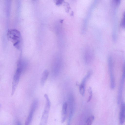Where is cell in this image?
Instances as JSON below:
<instances>
[{
  "label": "cell",
  "instance_id": "8",
  "mask_svg": "<svg viewBox=\"0 0 125 125\" xmlns=\"http://www.w3.org/2000/svg\"><path fill=\"white\" fill-rule=\"evenodd\" d=\"M119 119L120 124H123L125 120V103L123 102L121 104Z\"/></svg>",
  "mask_w": 125,
  "mask_h": 125
},
{
  "label": "cell",
  "instance_id": "14",
  "mask_svg": "<svg viewBox=\"0 0 125 125\" xmlns=\"http://www.w3.org/2000/svg\"><path fill=\"white\" fill-rule=\"evenodd\" d=\"M17 125H21V123L19 122L17 123Z\"/></svg>",
  "mask_w": 125,
  "mask_h": 125
},
{
  "label": "cell",
  "instance_id": "13",
  "mask_svg": "<svg viewBox=\"0 0 125 125\" xmlns=\"http://www.w3.org/2000/svg\"><path fill=\"white\" fill-rule=\"evenodd\" d=\"M88 91L90 95L87 100V102H89L91 100L92 96V90L91 87H89L88 89Z\"/></svg>",
  "mask_w": 125,
  "mask_h": 125
},
{
  "label": "cell",
  "instance_id": "3",
  "mask_svg": "<svg viewBox=\"0 0 125 125\" xmlns=\"http://www.w3.org/2000/svg\"><path fill=\"white\" fill-rule=\"evenodd\" d=\"M23 72L21 68L17 67V68L13 76L12 83L11 95H13L19 83L21 75Z\"/></svg>",
  "mask_w": 125,
  "mask_h": 125
},
{
  "label": "cell",
  "instance_id": "9",
  "mask_svg": "<svg viewBox=\"0 0 125 125\" xmlns=\"http://www.w3.org/2000/svg\"><path fill=\"white\" fill-rule=\"evenodd\" d=\"M67 104L65 102L63 104L62 110V123H64L65 120L67 116Z\"/></svg>",
  "mask_w": 125,
  "mask_h": 125
},
{
  "label": "cell",
  "instance_id": "6",
  "mask_svg": "<svg viewBox=\"0 0 125 125\" xmlns=\"http://www.w3.org/2000/svg\"><path fill=\"white\" fill-rule=\"evenodd\" d=\"M38 101L37 99H35L33 101L28 116L26 121L24 125H30L34 112L38 106Z\"/></svg>",
  "mask_w": 125,
  "mask_h": 125
},
{
  "label": "cell",
  "instance_id": "10",
  "mask_svg": "<svg viewBox=\"0 0 125 125\" xmlns=\"http://www.w3.org/2000/svg\"><path fill=\"white\" fill-rule=\"evenodd\" d=\"M49 73V71L46 70H44L42 73L40 81L41 84L42 86H43L44 85L48 76Z\"/></svg>",
  "mask_w": 125,
  "mask_h": 125
},
{
  "label": "cell",
  "instance_id": "4",
  "mask_svg": "<svg viewBox=\"0 0 125 125\" xmlns=\"http://www.w3.org/2000/svg\"><path fill=\"white\" fill-rule=\"evenodd\" d=\"M108 70L110 74V87L111 89H114L115 87V79L113 72V63L112 57H110L108 60Z\"/></svg>",
  "mask_w": 125,
  "mask_h": 125
},
{
  "label": "cell",
  "instance_id": "7",
  "mask_svg": "<svg viewBox=\"0 0 125 125\" xmlns=\"http://www.w3.org/2000/svg\"><path fill=\"white\" fill-rule=\"evenodd\" d=\"M92 74V71H89L87 74L83 78L81 84L79 85V92L82 95H83L84 94L85 86L86 81L90 77Z\"/></svg>",
  "mask_w": 125,
  "mask_h": 125
},
{
  "label": "cell",
  "instance_id": "2",
  "mask_svg": "<svg viewBox=\"0 0 125 125\" xmlns=\"http://www.w3.org/2000/svg\"><path fill=\"white\" fill-rule=\"evenodd\" d=\"M44 97L46 100V104L40 125H46L51 106L50 101L48 95H45Z\"/></svg>",
  "mask_w": 125,
  "mask_h": 125
},
{
  "label": "cell",
  "instance_id": "5",
  "mask_svg": "<svg viewBox=\"0 0 125 125\" xmlns=\"http://www.w3.org/2000/svg\"><path fill=\"white\" fill-rule=\"evenodd\" d=\"M125 82V63L123 67L122 75L120 82L119 86L117 98V103L118 104H120L121 102L122 96L123 89Z\"/></svg>",
  "mask_w": 125,
  "mask_h": 125
},
{
  "label": "cell",
  "instance_id": "1",
  "mask_svg": "<svg viewBox=\"0 0 125 125\" xmlns=\"http://www.w3.org/2000/svg\"><path fill=\"white\" fill-rule=\"evenodd\" d=\"M7 36L8 40L13 44V46L19 49L21 45V33L16 29H11L7 32Z\"/></svg>",
  "mask_w": 125,
  "mask_h": 125
},
{
  "label": "cell",
  "instance_id": "11",
  "mask_svg": "<svg viewBox=\"0 0 125 125\" xmlns=\"http://www.w3.org/2000/svg\"><path fill=\"white\" fill-rule=\"evenodd\" d=\"M94 119V116L92 115L87 120L86 123V125H91Z\"/></svg>",
  "mask_w": 125,
  "mask_h": 125
},
{
  "label": "cell",
  "instance_id": "12",
  "mask_svg": "<svg viewBox=\"0 0 125 125\" xmlns=\"http://www.w3.org/2000/svg\"><path fill=\"white\" fill-rule=\"evenodd\" d=\"M120 25L122 27L125 28V11L123 13V18L121 22Z\"/></svg>",
  "mask_w": 125,
  "mask_h": 125
}]
</instances>
